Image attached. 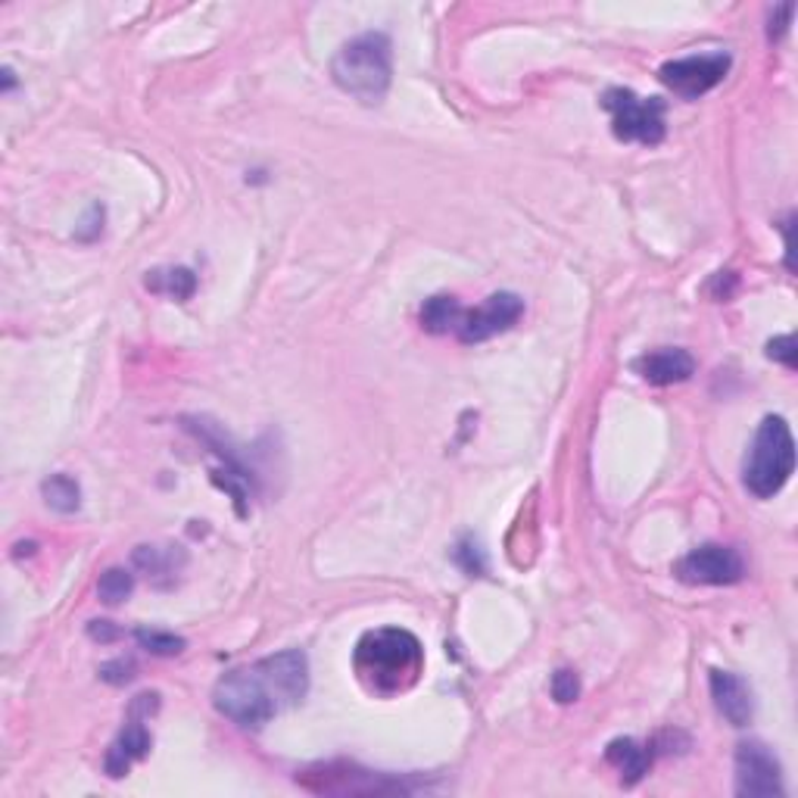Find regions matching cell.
Wrapping results in <instances>:
<instances>
[{
    "mask_svg": "<svg viewBox=\"0 0 798 798\" xmlns=\"http://www.w3.org/2000/svg\"><path fill=\"white\" fill-rule=\"evenodd\" d=\"M356 673L365 687L377 696H396L408 689L422 673L424 652L422 642L408 630L384 627L365 633L356 646Z\"/></svg>",
    "mask_w": 798,
    "mask_h": 798,
    "instance_id": "6da1fadb",
    "label": "cell"
},
{
    "mask_svg": "<svg viewBox=\"0 0 798 798\" xmlns=\"http://www.w3.org/2000/svg\"><path fill=\"white\" fill-rule=\"evenodd\" d=\"M393 48L384 32L356 35L331 60V79L365 107H377L391 91Z\"/></svg>",
    "mask_w": 798,
    "mask_h": 798,
    "instance_id": "7a4b0ae2",
    "label": "cell"
},
{
    "mask_svg": "<svg viewBox=\"0 0 798 798\" xmlns=\"http://www.w3.org/2000/svg\"><path fill=\"white\" fill-rule=\"evenodd\" d=\"M796 471V443H792V431L782 422L780 415H767L765 422L758 424L755 440H751L746 465H742V484L751 496L758 500H770L777 496L786 481Z\"/></svg>",
    "mask_w": 798,
    "mask_h": 798,
    "instance_id": "3957f363",
    "label": "cell"
},
{
    "mask_svg": "<svg viewBox=\"0 0 798 798\" xmlns=\"http://www.w3.org/2000/svg\"><path fill=\"white\" fill-rule=\"evenodd\" d=\"M213 705L219 715L247 730H259L278 711V702L268 689L266 677L256 671V664L225 673L213 689Z\"/></svg>",
    "mask_w": 798,
    "mask_h": 798,
    "instance_id": "277c9868",
    "label": "cell"
},
{
    "mask_svg": "<svg viewBox=\"0 0 798 798\" xmlns=\"http://www.w3.org/2000/svg\"><path fill=\"white\" fill-rule=\"evenodd\" d=\"M602 107L611 112V131L618 141H637L656 147L664 141V100L640 97L627 88H611L602 97Z\"/></svg>",
    "mask_w": 798,
    "mask_h": 798,
    "instance_id": "5b68a950",
    "label": "cell"
},
{
    "mask_svg": "<svg viewBox=\"0 0 798 798\" xmlns=\"http://www.w3.org/2000/svg\"><path fill=\"white\" fill-rule=\"evenodd\" d=\"M727 72H730V53H696V57H680L661 66L658 79L677 97L699 100L711 88H718Z\"/></svg>",
    "mask_w": 798,
    "mask_h": 798,
    "instance_id": "8992f818",
    "label": "cell"
},
{
    "mask_svg": "<svg viewBox=\"0 0 798 798\" xmlns=\"http://www.w3.org/2000/svg\"><path fill=\"white\" fill-rule=\"evenodd\" d=\"M782 770L777 755L765 742L749 739L736 746V796L742 798H780Z\"/></svg>",
    "mask_w": 798,
    "mask_h": 798,
    "instance_id": "52a82bcc",
    "label": "cell"
},
{
    "mask_svg": "<svg viewBox=\"0 0 798 798\" xmlns=\"http://www.w3.org/2000/svg\"><path fill=\"white\" fill-rule=\"evenodd\" d=\"M673 574L683 583L692 587H730L739 583L746 574V564L739 559L733 546H720V543H708V546L692 549L680 562L673 564Z\"/></svg>",
    "mask_w": 798,
    "mask_h": 798,
    "instance_id": "ba28073f",
    "label": "cell"
},
{
    "mask_svg": "<svg viewBox=\"0 0 798 798\" xmlns=\"http://www.w3.org/2000/svg\"><path fill=\"white\" fill-rule=\"evenodd\" d=\"M521 315H524V299L518 297V294L502 290V294L486 297L477 309L465 313V318H462V325H459L455 334H459L462 344H484L490 337H496L502 331L512 328Z\"/></svg>",
    "mask_w": 798,
    "mask_h": 798,
    "instance_id": "9c48e42d",
    "label": "cell"
},
{
    "mask_svg": "<svg viewBox=\"0 0 798 798\" xmlns=\"http://www.w3.org/2000/svg\"><path fill=\"white\" fill-rule=\"evenodd\" d=\"M256 671L266 677L278 708L303 702L306 692H309V658L303 656L299 649H287V652H278V656L263 658L256 664Z\"/></svg>",
    "mask_w": 798,
    "mask_h": 798,
    "instance_id": "30bf717a",
    "label": "cell"
},
{
    "mask_svg": "<svg viewBox=\"0 0 798 798\" xmlns=\"http://www.w3.org/2000/svg\"><path fill=\"white\" fill-rule=\"evenodd\" d=\"M708 683H711L715 708L723 715V720L733 723V727H749L751 715H755V702H751L749 683L730 671H711Z\"/></svg>",
    "mask_w": 798,
    "mask_h": 798,
    "instance_id": "8fae6325",
    "label": "cell"
},
{
    "mask_svg": "<svg viewBox=\"0 0 798 798\" xmlns=\"http://www.w3.org/2000/svg\"><path fill=\"white\" fill-rule=\"evenodd\" d=\"M150 746H154V739H150V730L144 727V715L128 711L126 730L116 736V742H112L110 751H107V761H104L107 774H110L112 780H116V777H126L128 767L135 765V761H141V758H147Z\"/></svg>",
    "mask_w": 798,
    "mask_h": 798,
    "instance_id": "7c38bea8",
    "label": "cell"
},
{
    "mask_svg": "<svg viewBox=\"0 0 798 798\" xmlns=\"http://www.w3.org/2000/svg\"><path fill=\"white\" fill-rule=\"evenodd\" d=\"M637 375L649 384H658V387H668V384H683L692 377L696 372V359L689 356L687 349L680 346H664V349H656V353H646L642 359H637Z\"/></svg>",
    "mask_w": 798,
    "mask_h": 798,
    "instance_id": "4fadbf2b",
    "label": "cell"
},
{
    "mask_svg": "<svg viewBox=\"0 0 798 798\" xmlns=\"http://www.w3.org/2000/svg\"><path fill=\"white\" fill-rule=\"evenodd\" d=\"M652 755H656V751L649 749V746H640L637 739H614V742H609V749H605V761L621 774V780H624L627 786H633V782H640L642 777L649 774Z\"/></svg>",
    "mask_w": 798,
    "mask_h": 798,
    "instance_id": "5bb4252c",
    "label": "cell"
},
{
    "mask_svg": "<svg viewBox=\"0 0 798 798\" xmlns=\"http://www.w3.org/2000/svg\"><path fill=\"white\" fill-rule=\"evenodd\" d=\"M462 318H465V309L459 306V299L446 297V294L424 299L422 313H418V322H422V328L427 331V334H450V331H459Z\"/></svg>",
    "mask_w": 798,
    "mask_h": 798,
    "instance_id": "9a60e30c",
    "label": "cell"
},
{
    "mask_svg": "<svg viewBox=\"0 0 798 798\" xmlns=\"http://www.w3.org/2000/svg\"><path fill=\"white\" fill-rule=\"evenodd\" d=\"M41 496L48 502V509L60 512V515H72V512H79L81 505V486L69 474H50L48 481L41 484Z\"/></svg>",
    "mask_w": 798,
    "mask_h": 798,
    "instance_id": "2e32d148",
    "label": "cell"
},
{
    "mask_svg": "<svg viewBox=\"0 0 798 798\" xmlns=\"http://www.w3.org/2000/svg\"><path fill=\"white\" fill-rule=\"evenodd\" d=\"M147 287L173 299H190L197 290V275L190 268H157L147 272Z\"/></svg>",
    "mask_w": 798,
    "mask_h": 798,
    "instance_id": "e0dca14e",
    "label": "cell"
},
{
    "mask_svg": "<svg viewBox=\"0 0 798 798\" xmlns=\"http://www.w3.org/2000/svg\"><path fill=\"white\" fill-rule=\"evenodd\" d=\"M131 593H135V578H131V571H126V568L104 571V578L97 583V595H100V602H107V605H122Z\"/></svg>",
    "mask_w": 798,
    "mask_h": 798,
    "instance_id": "ac0fdd59",
    "label": "cell"
},
{
    "mask_svg": "<svg viewBox=\"0 0 798 798\" xmlns=\"http://www.w3.org/2000/svg\"><path fill=\"white\" fill-rule=\"evenodd\" d=\"M135 640L141 646L144 652H150V656H181L185 652V640L181 637H175V633H166V630H135Z\"/></svg>",
    "mask_w": 798,
    "mask_h": 798,
    "instance_id": "d6986e66",
    "label": "cell"
},
{
    "mask_svg": "<svg viewBox=\"0 0 798 798\" xmlns=\"http://www.w3.org/2000/svg\"><path fill=\"white\" fill-rule=\"evenodd\" d=\"M453 559L469 578H481V574H486V555L474 536H462V540L455 543Z\"/></svg>",
    "mask_w": 798,
    "mask_h": 798,
    "instance_id": "ffe728a7",
    "label": "cell"
},
{
    "mask_svg": "<svg viewBox=\"0 0 798 798\" xmlns=\"http://www.w3.org/2000/svg\"><path fill=\"white\" fill-rule=\"evenodd\" d=\"M135 564L147 571L150 578H159V574H173L175 571V552H162L157 546H138L135 549Z\"/></svg>",
    "mask_w": 798,
    "mask_h": 798,
    "instance_id": "44dd1931",
    "label": "cell"
},
{
    "mask_svg": "<svg viewBox=\"0 0 798 798\" xmlns=\"http://www.w3.org/2000/svg\"><path fill=\"white\" fill-rule=\"evenodd\" d=\"M549 689H552V699H555V702H562V705L578 702V699H580V677L574 671H568V668H562V671L552 673V683H549Z\"/></svg>",
    "mask_w": 798,
    "mask_h": 798,
    "instance_id": "7402d4cb",
    "label": "cell"
},
{
    "mask_svg": "<svg viewBox=\"0 0 798 798\" xmlns=\"http://www.w3.org/2000/svg\"><path fill=\"white\" fill-rule=\"evenodd\" d=\"M135 673H138V668H135L131 658H116V661H107L100 668V680H107L112 687H126V683L135 680Z\"/></svg>",
    "mask_w": 798,
    "mask_h": 798,
    "instance_id": "603a6c76",
    "label": "cell"
},
{
    "mask_svg": "<svg viewBox=\"0 0 798 798\" xmlns=\"http://www.w3.org/2000/svg\"><path fill=\"white\" fill-rule=\"evenodd\" d=\"M767 356L774 362H782L786 368H796V337H792V334L774 337V341L767 344Z\"/></svg>",
    "mask_w": 798,
    "mask_h": 798,
    "instance_id": "cb8c5ba5",
    "label": "cell"
},
{
    "mask_svg": "<svg viewBox=\"0 0 798 798\" xmlns=\"http://www.w3.org/2000/svg\"><path fill=\"white\" fill-rule=\"evenodd\" d=\"M792 13H796L792 3H782V7H777V10L770 13V26H767V38H770V41H780L782 35L789 32V19H792Z\"/></svg>",
    "mask_w": 798,
    "mask_h": 798,
    "instance_id": "d4e9b609",
    "label": "cell"
},
{
    "mask_svg": "<svg viewBox=\"0 0 798 798\" xmlns=\"http://www.w3.org/2000/svg\"><path fill=\"white\" fill-rule=\"evenodd\" d=\"M88 637L97 642H112L122 637V630L112 624V621H91V624H88Z\"/></svg>",
    "mask_w": 798,
    "mask_h": 798,
    "instance_id": "484cf974",
    "label": "cell"
},
{
    "mask_svg": "<svg viewBox=\"0 0 798 798\" xmlns=\"http://www.w3.org/2000/svg\"><path fill=\"white\" fill-rule=\"evenodd\" d=\"M792 216L786 219V266L792 268Z\"/></svg>",
    "mask_w": 798,
    "mask_h": 798,
    "instance_id": "4316f807",
    "label": "cell"
}]
</instances>
